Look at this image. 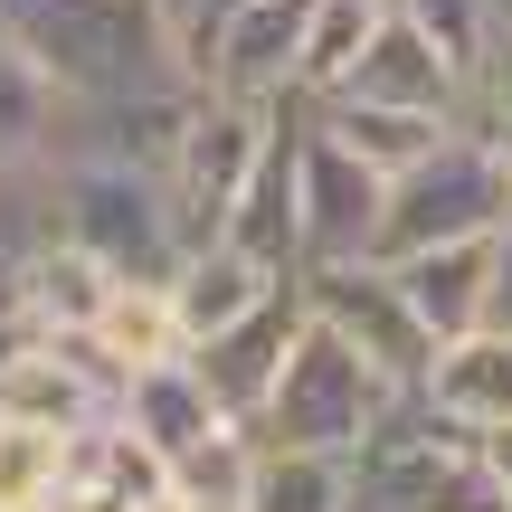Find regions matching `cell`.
Masks as SVG:
<instances>
[{"instance_id": "6da1fadb", "label": "cell", "mask_w": 512, "mask_h": 512, "mask_svg": "<svg viewBox=\"0 0 512 512\" xmlns=\"http://www.w3.org/2000/svg\"><path fill=\"white\" fill-rule=\"evenodd\" d=\"M0 38H10L67 105L181 76L171 67V29H162L152 0H0Z\"/></svg>"}, {"instance_id": "7a4b0ae2", "label": "cell", "mask_w": 512, "mask_h": 512, "mask_svg": "<svg viewBox=\"0 0 512 512\" xmlns=\"http://www.w3.org/2000/svg\"><path fill=\"white\" fill-rule=\"evenodd\" d=\"M57 238H76L114 285H171L190 256L162 171L95 162V152H57Z\"/></svg>"}, {"instance_id": "3957f363", "label": "cell", "mask_w": 512, "mask_h": 512, "mask_svg": "<svg viewBox=\"0 0 512 512\" xmlns=\"http://www.w3.org/2000/svg\"><path fill=\"white\" fill-rule=\"evenodd\" d=\"M399 399H408V389L380 380L342 332L304 323V342H294L275 399L256 408V437H266V446H313V456H361V446L389 427V408H399Z\"/></svg>"}, {"instance_id": "277c9868", "label": "cell", "mask_w": 512, "mask_h": 512, "mask_svg": "<svg viewBox=\"0 0 512 512\" xmlns=\"http://www.w3.org/2000/svg\"><path fill=\"white\" fill-rule=\"evenodd\" d=\"M512 219V171L475 124H456L427 162H408L389 181L380 209V247L370 256H418V247H456V238H494Z\"/></svg>"}, {"instance_id": "5b68a950", "label": "cell", "mask_w": 512, "mask_h": 512, "mask_svg": "<svg viewBox=\"0 0 512 512\" xmlns=\"http://www.w3.org/2000/svg\"><path fill=\"white\" fill-rule=\"evenodd\" d=\"M304 304L323 332H342L351 351H361L380 380H399L408 399L427 389V370H437V332L418 323V304L399 294V275L380 266V256H351V266H304Z\"/></svg>"}, {"instance_id": "8992f818", "label": "cell", "mask_w": 512, "mask_h": 512, "mask_svg": "<svg viewBox=\"0 0 512 512\" xmlns=\"http://www.w3.org/2000/svg\"><path fill=\"white\" fill-rule=\"evenodd\" d=\"M380 209H389V171H370L342 133H323V114L304 105L294 124V238L304 266H351L380 247Z\"/></svg>"}, {"instance_id": "52a82bcc", "label": "cell", "mask_w": 512, "mask_h": 512, "mask_svg": "<svg viewBox=\"0 0 512 512\" xmlns=\"http://www.w3.org/2000/svg\"><path fill=\"white\" fill-rule=\"evenodd\" d=\"M266 133H275V105L200 95L181 152H171V171H162V190H171V209H181V238H190V247H209V238L228 228V209L247 200L256 162H266Z\"/></svg>"}, {"instance_id": "ba28073f", "label": "cell", "mask_w": 512, "mask_h": 512, "mask_svg": "<svg viewBox=\"0 0 512 512\" xmlns=\"http://www.w3.org/2000/svg\"><path fill=\"white\" fill-rule=\"evenodd\" d=\"M304 323H313L304 275H285V285H275L256 313L219 323L209 342H190V370L209 380V399H219L228 418H247V427H256V408L275 399V380H285V361H294V342H304Z\"/></svg>"}, {"instance_id": "9c48e42d", "label": "cell", "mask_w": 512, "mask_h": 512, "mask_svg": "<svg viewBox=\"0 0 512 512\" xmlns=\"http://www.w3.org/2000/svg\"><path fill=\"white\" fill-rule=\"evenodd\" d=\"M342 95L408 105V114H446V124H475V86L456 76V57H446L408 10H389L380 29H370V48H361V67L342 76Z\"/></svg>"}, {"instance_id": "30bf717a", "label": "cell", "mask_w": 512, "mask_h": 512, "mask_svg": "<svg viewBox=\"0 0 512 512\" xmlns=\"http://www.w3.org/2000/svg\"><path fill=\"white\" fill-rule=\"evenodd\" d=\"M304 19H313V0H247V10L228 19L219 57H209V95L285 105L294 76H304Z\"/></svg>"}, {"instance_id": "8fae6325", "label": "cell", "mask_w": 512, "mask_h": 512, "mask_svg": "<svg viewBox=\"0 0 512 512\" xmlns=\"http://www.w3.org/2000/svg\"><path fill=\"white\" fill-rule=\"evenodd\" d=\"M114 427L143 437L162 465H181L190 446H209L219 427H247V418H228V408L209 399V380L190 370V351H181V361H152V370H133V380L114 389Z\"/></svg>"}, {"instance_id": "7c38bea8", "label": "cell", "mask_w": 512, "mask_h": 512, "mask_svg": "<svg viewBox=\"0 0 512 512\" xmlns=\"http://www.w3.org/2000/svg\"><path fill=\"white\" fill-rule=\"evenodd\" d=\"M389 275H399V294L418 304V323L446 342H465V332L494 323V238H456V247H418V256H380Z\"/></svg>"}, {"instance_id": "4fadbf2b", "label": "cell", "mask_w": 512, "mask_h": 512, "mask_svg": "<svg viewBox=\"0 0 512 512\" xmlns=\"http://www.w3.org/2000/svg\"><path fill=\"white\" fill-rule=\"evenodd\" d=\"M105 294H114V275L95 266L76 238H38V247L10 266V304L29 313L48 342H86V323L105 313Z\"/></svg>"}, {"instance_id": "5bb4252c", "label": "cell", "mask_w": 512, "mask_h": 512, "mask_svg": "<svg viewBox=\"0 0 512 512\" xmlns=\"http://www.w3.org/2000/svg\"><path fill=\"white\" fill-rule=\"evenodd\" d=\"M437 418H456L465 437H494V427H512V332H465V342L437 351V370H427L418 389Z\"/></svg>"}, {"instance_id": "9a60e30c", "label": "cell", "mask_w": 512, "mask_h": 512, "mask_svg": "<svg viewBox=\"0 0 512 512\" xmlns=\"http://www.w3.org/2000/svg\"><path fill=\"white\" fill-rule=\"evenodd\" d=\"M275 285H285V266L247 256L238 238H209V247H190V256H181V275H171V304H181V332H190V342H209L219 323L256 313Z\"/></svg>"}, {"instance_id": "2e32d148", "label": "cell", "mask_w": 512, "mask_h": 512, "mask_svg": "<svg viewBox=\"0 0 512 512\" xmlns=\"http://www.w3.org/2000/svg\"><path fill=\"white\" fill-rule=\"evenodd\" d=\"M86 351L114 370V380H133V370L152 361H181L190 332H181V304H171V285H114L105 313L86 323Z\"/></svg>"}, {"instance_id": "e0dca14e", "label": "cell", "mask_w": 512, "mask_h": 512, "mask_svg": "<svg viewBox=\"0 0 512 512\" xmlns=\"http://www.w3.org/2000/svg\"><path fill=\"white\" fill-rule=\"evenodd\" d=\"M238 512H361L351 456H313V446H266L256 437V475Z\"/></svg>"}, {"instance_id": "ac0fdd59", "label": "cell", "mask_w": 512, "mask_h": 512, "mask_svg": "<svg viewBox=\"0 0 512 512\" xmlns=\"http://www.w3.org/2000/svg\"><path fill=\"white\" fill-rule=\"evenodd\" d=\"M313 114H323V133H342V143L361 152L370 171H389V181H399L408 162H427V152H437L446 133H456V124H446V114H408V105H370V95H323V105H313Z\"/></svg>"}, {"instance_id": "d6986e66", "label": "cell", "mask_w": 512, "mask_h": 512, "mask_svg": "<svg viewBox=\"0 0 512 512\" xmlns=\"http://www.w3.org/2000/svg\"><path fill=\"white\" fill-rule=\"evenodd\" d=\"M76 437L86 427H38V418H10L0 408V512H57Z\"/></svg>"}, {"instance_id": "ffe728a7", "label": "cell", "mask_w": 512, "mask_h": 512, "mask_svg": "<svg viewBox=\"0 0 512 512\" xmlns=\"http://www.w3.org/2000/svg\"><path fill=\"white\" fill-rule=\"evenodd\" d=\"M57 114H67V95L0 38V181L29 162H57Z\"/></svg>"}, {"instance_id": "44dd1931", "label": "cell", "mask_w": 512, "mask_h": 512, "mask_svg": "<svg viewBox=\"0 0 512 512\" xmlns=\"http://www.w3.org/2000/svg\"><path fill=\"white\" fill-rule=\"evenodd\" d=\"M380 0H313V19H304V76H294V95L304 105H323V95H342V76L361 67V48H370V29H380Z\"/></svg>"}, {"instance_id": "7402d4cb", "label": "cell", "mask_w": 512, "mask_h": 512, "mask_svg": "<svg viewBox=\"0 0 512 512\" xmlns=\"http://www.w3.org/2000/svg\"><path fill=\"white\" fill-rule=\"evenodd\" d=\"M408 19H418V29L456 57V76L484 95V76H494V38H503L494 0H408Z\"/></svg>"}, {"instance_id": "603a6c76", "label": "cell", "mask_w": 512, "mask_h": 512, "mask_svg": "<svg viewBox=\"0 0 512 512\" xmlns=\"http://www.w3.org/2000/svg\"><path fill=\"white\" fill-rule=\"evenodd\" d=\"M418 512H512L503 475L484 465V437H475V446H465V456H456V465H446V475L418 494Z\"/></svg>"}, {"instance_id": "cb8c5ba5", "label": "cell", "mask_w": 512, "mask_h": 512, "mask_svg": "<svg viewBox=\"0 0 512 512\" xmlns=\"http://www.w3.org/2000/svg\"><path fill=\"white\" fill-rule=\"evenodd\" d=\"M494 332H512V219L494 228Z\"/></svg>"}, {"instance_id": "d4e9b609", "label": "cell", "mask_w": 512, "mask_h": 512, "mask_svg": "<svg viewBox=\"0 0 512 512\" xmlns=\"http://www.w3.org/2000/svg\"><path fill=\"white\" fill-rule=\"evenodd\" d=\"M484 465H494V475H503V494H512V427H494V437H484Z\"/></svg>"}, {"instance_id": "484cf974", "label": "cell", "mask_w": 512, "mask_h": 512, "mask_svg": "<svg viewBox=\"0 0 512 512\" xmlns=\"http://www.w3.org/2000/svg\"><path fill=\"white\" fill-rule=\"evenodd\" d=\"M143 512H200V503H181V494H171V484H162V494H152Z\"/></svg>"}, {"instance_id": "4316f807", "label": "cell", "mask_w": 512, "mask_h": 512, "mask_svg": "<svg viewBox=\"0 0 512 512\" xmlns=\"http://www.w3.org/2000/svg\"><path fill=\"white\" fill-rule=\"evenodd\" d=\"M10 266H19V256H10V247H0V313H10Z\"/></svg>"}, {"instance_id": "83f0119b", "label": "cell", "mask_w": 512, "mask_h": 512, "mask_svg": "<svg viewBox=\"0 0 512 512\" xmlns=\"http://www.w3.org/2000/svg\"><path fill=\"white\" fill-rule=\"evenodd\" d=\"M152 10H162V29H171V19H181V10H190V0H152Z\"/></svg>"}, {"instance_id": "f1b7e54d", "label": "cell", "mask_w": 512, "mask_h": 512, "mask_svg": "<svg viewBox=\"0 0 512 512\" xmlns=\"http://www.w3.org/2000/svg\"><path fill=\"white\" fill-rule=\"evenodd\" d=\"M380 10H408V0H380Z\"/></svg>"}]
</instances>
